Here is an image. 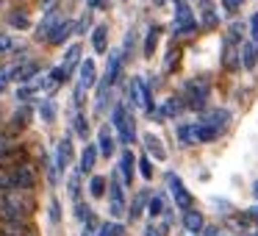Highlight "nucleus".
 I'll list each match as a JSON object with an SVG mask.
<instances>
[{"label": "nucleus", "mask_w": 258, "mask_h": 236, "mask_svg": "<svg viewBox=\"0 0 258 236\" xmlns=\"http://www.w3.org/2000/svg\"><path fill=\"white\" fill-rule=\"evenodd\" d=\"M156 42H158V31L150 28V31H147V39H145V56L147 58L153 56V50H156Z\"/></svg>", "instance_id": "23"}, {"label": "nucleus", "mask_w": 258, "mask_h": 236, "mask_svg": "<svg viewBox=\"0 0 258 236\" xmlns=\"http://www.w3.org/2000/svg\"><path fill=\"white\" fill-rule=\"evenodd\" d=\"M97 81V67L92 58H86V62H81V78H78V89H75V100H81V95H84V89H92Z\"/></svg>", "instance_id": "5"}, {"label": "nucleus", "mask_w": 258, "mask_h": 236, "mask_svg": "<svg viewBox=\"0 0 258 236\" xmlns=\"http://www.w3.org/2000/svg\"><path fill=\"white\" fill-rule=\"evenodd\" d=\"M250 36L258 42V14H252V20H250Z\"/></svg>", "instance_id": "37"}, {"label": "nucleus", "mask_w": 258, "mask_h": 236, "mask_svg": "<svg viewBox=\"0 0 258 236\" xmlns=\"http://www.w3.org/2000/svg\"><path fill=\"white\" fill-rule=\"evenodd\" d=\"M6 84H9V73H0V92L6 89Z\"/></svg>", "instance_id": "44"}, {"label": "nucleus", "mask_w": 258, "mask_h": 236, "mask_svg": "<svg viewBox=\"0 0 258 236\" xmlns=\"http://www.w3.org/2000/svg\"><path fill=\"white\" fill-rule=\"evenodd\" d=\"M111 123H114V128L119 131V142H122V145H131V142H134V136H136V131H134V117H128L125 106L114 108Z\"/></svg>", "instance_id": "2"}, {"label": "nucleus", "mask_w": 258, "mask_h": 236, "mask_svg": "<svg viewBox=\"0 0 258 236\" xmlns=\"http://www.w3.org/2000/svg\"><path fill=\"white\" fill-rule=\"evenodd\" d=\"M180 108H183V103H180L178 97H172V100H167V106H164V117H175V114H180Z\"/></svg>", "instance_id": "28"}, {"label": "nucleus", "mask_w": 258, "mask_h": 236, "mask_svg": "<svg viewBox=\"0 0 258 236\" xmlns=\"http://www.w3.org/2000/svg\"><path fill=\"white\" fill-rule=\"evenodd\" d=\"M25 120H28V108H23V111H17V114H14V128H23V125H25Z\"/></svg>", "instance_id": "34"}, {"label": "nucleus", "mask_w": 258, "mask_h": 236, "mask_svg": "<svg viewBox=\"0 0 258 236\" xmlns=\"http://www.w3.org/2000/svg\"><path fill=\"white\" fill-rule=\"evenodd\" d=\"M89 192H92V197H103L106 195V178H103V175H95V178L89 181Z\"/></svg>", "instance_id": "22"}, {"label": "nucleus", "mask_w": 258, "mask_h": 236, "mask_svg": "<svg viewBox=\"0 0 258 236\" xmlns=\"http://www.w3.org/2000/svg\"><path fill=\"white\" fill-rule=\"evenodd\" d=\"M108 211H111V217H125V195L117 175L111 178V186H108Z\"/></svg>", "instance_id": "4"}, {"label": "nucleus", "mask_w": 258, "mask_h": 236, "mask_svg": "<svg viewBox=\"0 0 258 236\" xmlns=\"http://www.w3.org/2000/svg\"><path fill=\"white\" fill-rule=\"evenodd\" d=\"M252 195H255V197H258V184H255V186H252Z\"/></svg>", "instance_id": "46"}, {"label": "nucleus", "mask_w": 258, "mask_h": 236, "mask_svg": "<svg viewBox=\"0 0 258 236\" xmlns=\"http://www.w3.org/2000/svg\"><path fill=\"white\" fill-rule=\"evenodd\" d=\"M95 158H97V145H86V147H84V153H81L78 172H81V175L92 172V167H95Z\"/></svg>", "instance_id": "10"}, {"label": "nucleus", "mask_w": 258, "mask_h": 236, "mask_svg": "<svg viewBox=\"0 0 258 236\" xmlns=\"http://www.w3.org/2000/svg\"><path fill=\"white\" fill-rule=\"evenodd\" d=\"M203 123H208V125H214L217 131H222L225 125H228V111H211L208 120H203Z\"/></svg>", "instance_id": "21"}, {"label": "nucleus", "mask_w": 258, "mask_h": 236, "mask_svg": "<svg viewBox=\"0 0 258 236\" xmlns=\"http://www.w3.org/2000/svg\"><path fill=\"white\" fill-rule=\"evenodd\" d=\"M222 6L228 9V12H236V9H239V3H236V0H222Z\"/></svg>", "instance_id": "43"}, {"label": "nucleus", "mask_w": 258, "mask_h": 236, "mask_svg": "<svg viewBox=\"0 0 258 236\" xmlns=\"http://www.w3.org/2000/svg\"><path fill=\"white\" fill-rule=\"evenodd\" d=\"M241 64H244L247 70L255 67V50H252V45H247L244 50H241Z\"/></svg>", "instance_id": "26"}, {"label": "nucleus", "mask_w": 258, "mask_h": 236, "mask_svg": "<svg viewBox=\"0 0 258 236\" xmlns=\"http://www.w3.org/2000/svg\"><path fill=\"white\" fill-rule=\"evenodd\" d=\"M75 131H78V136H84V139H86V134H89V125H86V117H84V114H75Z\"/></svg>", "instance_id": "29"}, {"label": "nucleus", "mask_w": 258, "mask_h": 236, "mask_svg": "<svg viewBox=\"0 0 258 236\" xmlns=\"http://www.w3.org/2000/svg\"><path fill=\"white\" fill-rule=\"evenodd\" d=\"M73 28H75V23H70V20H58V23L53 25L47 42H50V45H64V42H67V36L73 34Z\"/></svg>", "instance_id": "8"}, {"label": "nucleus", "mask_w": 258, "mask_h": 236, "mask_svg": "<svg viewBox=\"0 0 258 236\" xmlns=\"http://www.w3.org/2000/svg\"><path fill=\"white\" fill-rule=\"evenodd\" d=\"M84 236H95V230H86V233Z\"/></svg>", "instance_id": "47"}, {"label": "nucleus", "mask_w": 258, "mask_h": 236, "mask_svg": "<svg viewBox=\"0 0 258 236\" xmlns=\"http://www.w3.org/2000/svg\"><path fill=\"white\" fill-rule=\"evenodd\" d=\"M39 111H42V120H45V123H53V120H56V106H53V100H45Z\"/></svg>", "instance_id": "27"}, {"label": "nucleus", "mask_w": 258, "mask_h": 236, "mask_svg": "<svg viewBox=\"0 0 258 236\" xmlns=\"http://www.w3.org/2000/svg\"><path fill=\"white\" fill-rule=\"evenodd\" d=\"M75 217H78L81 222H84V219H89V217H92V214L86 211V206H78V211H75Z\"/></svg>", "instance_id": "41"}, {"label": "nucleus", "mask_w": 258, "mask_h": 236, "mask_svg": "<svg viewBox=\"0 0 258 236\" xmlns=\"http://www.w3.org/2000/svg\"><path fill=\"white\" fill-rule=\"evenodd\" d=\"M125 230H122V225H117V222H106V225H100V233L97 236H122Z\"/></svg>", "instance_id": "24"}, {"label": "nucleus", "mask_w": 258, "mask_h": 236, "mask_svg": "<svg viewBox=\"0 0 258 236\" xmlns=\"http://www.w3.org/2000/svg\"><path fill=\"white\" fill-rule=\"evenodd\" d=\"M134 167H136V158L131 150H122V156H119V172H122L125 184H134Z\"/></svg>", "instance_id": "9"}, {"label": "nucleus", "mask_w": 258, "mask_h": 236, "mask_svg": "<svg viewBox=\"0 0 258 236\" xmlns=\"http://www.w3.org/2000/svg\"><path fill=\"white\" fill-rule=\"evenodd\" d=\"M97 153H103V156L114 153V134L108 128H100V134H97Z\"/></svg>", "instance_id": "12"}, {"label": "nucleus", "mask_w": 258, "mask_h": 236, "mask_svg": "<svg viewBox=\"0 0 258 236\" xmlns=\"http://www.w3.org/2000/svg\"><path fill=\"white\" fill-rule=\"evenodd\" d=\"M6 50H12V39L9 36H0V53H6Z\"/></svg>", "instance_id": "40"}, {"label": "nucleus", "mask_w": 258, "mask_h": 236, "mask_svg": "<svg viewBox=\"0 0 258 236\" xmlns=\"http://www.w3.org/2000/svg\"><path fill=\"white\" fill-rule=\"evenodd\" d=\"M178 136H180L183 145H195V142H197V125H180Z\"/></svg>", "instance_id": "20"}, {"label": "nucleus", "mask_w": 258, "mask_h": 236, "mask_svg": "<svg viewBox=\"0 0 258 236\" xmlns=\"http://www.w3.org/2000/svg\"><path fill=\"white\" fill-rule=\"evenodd\" d=\"M31 92H34L31 86H23V89H17V100H28V97H31Z\"/></svg>", "instance_id": "38"}, {"label": "nucleus", "mask_w": 258, "mask_h": 236, "mask_svg": "<svg viewBox=\"0 0 258 236\" xmlns=\"http://www.w3.org/2000/svg\"><path fill=\"white\" fill-rule=\"evenodd\" d=\"M236 3H241V0H236Z\"/></svg>", "instance_id": "48"}, {"label": "nucleus", "mask_w": 258, "mask_h": 236, "mask_svg": "<svg viewBox=\"0 0 258 236\" xmlns=\"http://www.w3.org/2000/svg\"><path fill=\"white\" fill-rule=\"evenodd\" d=\"M206 97H208L206 81H189V84H186V103H189L191 108H200L203 103H206Z\"/></svg>", "instance_id": "7"}, {"label": "nucleus", "mask_w": 258, "mask_h": 236, "mask_svg": "<svg viewBox=\"0 0 258 236\" xmlns=\"http://www.w3.org/2000/svg\"><path fill=\"white\" fill-rule=\"evenodd\" d=\"M145 147H147V153H150L153 158H158V161H164V158H167V150L161 147V139H156L153 134L145 136Z\"/></svg>", "instance_id": "15"}, {"label": "nucleus", "mask_w": 258, "mask_h": 236, "mask_svg": "<svg viewBox=\"0 0 258 236\" xmlns=\"http://www.w3.org/2000/svg\"><path fill=\"white\" fill-rule=\"evenodd\" d=\"M167 184H169V192H172L175 206H178V208H183V211H189V208H191V203H195V197H191L189 192H186V186L180 184V178L169 175V178H167Z\"/></svg>", "instance_id": "6"}, {"label": "nucleus", "mask_w": 258, "mask_h": 236, "mask_svg": "<svg viewBox=\"0 0 258 236\" xmlns=\"http://www.w3.org/2000/svg\"><path fill=\"white\" fill-rule=\"evenodd\" d=\"M250 214H252V217H255V219H258V206H255V208H252V211H250Z\"/></svg>", "instance_id": "45"}, {"label": "nucleus", "mask_w": 258, "mask_h": 236, "mask_svg": "<svg viewBox=\"0 0 258 236\" xmlns=\"http://www.w3.org/2000/svg\"><path fill=\"white\" fill-rule=\"evenodd\" d=\"M119 70H122V53H111V56H108V70H106L108 86H111L114 81L119 78Z\"/></svg>", "instance_id": "13"}, {"label": "nucleus", "mask_w": 258, "mask_h": 236, "mask_svg": "<svg viewBox=\"0 0 258 236\" xmlns=\"http://www.w3.org/2000/svg\"><path fill=\"white\" fill-rule=\"evenodd\" d=\"M145 236H164V230H161V228H156V225H150V228L145 230Z\"/></svg>", "instance_id": "42"}, {"label": "nucleus", "mask_w": 258, "mask_h": 236, "mask_svg": "<svg viewBox=\"0 0 258 236\" xmlns=\"http://www.w3.org/2000/svg\"><path fill=\"white\" fill-rule=\"evenodd\" d=\"M78 195H81V178H78V175H73V178H70V197L78 200Z\"/></svg>", "instance_id": "30"}, {"label": "nucleus", "mask_w": 258, "mask_h": 236, "mask_svg": "<svg viewBox=\"0 0 258 236\" xmlns=\"http://www.w3.org/2000/svg\"><path fill=\"white\" fill-rule=\"evenodd\" d=\"M139 169H142V175H145L147 181H153V164H150V158H139Z\"/></svg>", "instance_id": "31"}, {"label": "nucleus", "mask_w": 258, "mask_h": 236, "mask_svg": "<svg viewBox=\"0 0 258 236\" xmlns=\"http://www.w3.org/2000/svg\"><path fill=\"white\" fill-rule=\"evenodd\" d=\"M217 134H219V131L214 128V125H208V123L197 125V142H214V139H217Z\"/></svg>", "instance_id": "19"}, {"label": "nucleus", "mask_w": 258, "mask_h": 236, "mask_svg": "<svg viewBox=\"0 0 258 236\" xmlns=\"http://www.w3.org/2000/svg\"><path fill=\"white\" fill-rule=\"evenodd\" d=\"M183 225H186V230H191V233H197V230H203V217L197 211H183Z\"/></svg>", "instance_id": "17"}, {"label": "nucleus", "mask_w": 258, "mask_h": 236, "mask_svg": "<svg viewBox=\"0 0 258 236\" xmlns=\"http://www.w3.org/2000/svg\"><path fill=\"white\" fill-rule=\"evenodd\" d=\"M56 6H58V0H42V12H45V14L56 12Z\"/></svg>", "instance_id": "36"}, {"label": "nucleus", "mask_w": 258, "mask_h": 236, "mask_svg": "<svg viewBox=\"0 0 258 236\" xmlns=\"http://www.w3.org/2000/svg\"><path fill=\"white\" fill-rule=\"evenodd\" d=\"M58 217H61V211H58V203L53 200L50 203V219H53V222H58Z\"/></svg>", "instance_id": "39"}, {"label": "nucleus", "mask_w": 258, "mask_h": 236, "mask_svg": "<svg viewBox=\"0 0 258 236\" xmlns=\"http://www.w3.org/2000/svg\"><path fill=\"white\" fill-rule=\"evenodd\" d=\"M142 203H145V197H136V203H134V208H131V219H136L142 214Z\"/></svg>", "instance_id": "35"}, {"label": "nucleus", "mask_w": 258, "mask_h": 236, "mask_svg": "<svg viewBox=\"0 0 258 236\" xmlns=\"http://www.w3.org/2000/svg\"><path fill=\"white\" fill-rule=\"evenodd\" d=\"M81 62V47L78 45H73V47H67V53H64V64L61 67L67 70V73H73V67Z\"/></svg>", "instance_id": "18"}, {"label": "nucleus", "mask_w": 258, "mask_h": 236, "mask_svg": "<svg viewBox=\"0 0 258 236\" xmlns=\"http://www.w3.org/2000/svg\"><path fill=\"white\" fill-rule=\"evenodd\" d=\"M25 236H31V233H25Z\"/></svg>", "instance_id": "49"}, {"label": "nucleus", "mask_w": 258, "mask_h": 236, "mask_svg": "<svg viewBox=\"0 0 258 236\" xmlns=\"http://www.w3.org/2000/svg\"><path fill=\"white\" fill-rule=\"evenodd\" d=\"M92 47H95V53L108 50V28L106 25H97V28L92 31Z\"/></svg>", "instance_id": "11"}, {"label": "nucleus", "mask_w": 258, "mask_h": 236, "mask_svg": "<svg viewBox=\"0 0 258 236\" xmlns=\"http://www.w3.org/2000/svg\"><path fill=\"white\" fill-rule=\"evenodd\" d=\"M214 23H217V14L211 12V6H206V9H203V25H208V28H211Z\"/></svg>", "instance_id": "33"}, {"label": "nucleus", "mask_w": 258, "mask_h": 236, "mask_svg": "<svg viewBox=\"0 0 258 236\" xmlns=\"http://www.w3.org/2000/svg\"><path fill=\"white\" fill-rule=\"evenodd\" d=\"M34 186H36L34 164H17L9 175L0 178V189H25V192H31Z\"/></svg>", "instance_id": "1"}, {"label": "nucleus", "mask_w": 258, "mask_h": 236, "mask_svg": "<svg viewBox=\"0 0 258 236\" xmlns=\"http://www.w3.org/2000/svg\"><path fill=\"white\" fill-rule=\"evenodd\" d=\"M9 23H12V28H28V14H23V12H14L12 17H9Z\"/></svg>", "instance_id": "25"}, {"label": "nucleus", "mask_w": 258, "mask_h": 236, "mask_svg": "<svg viewBox=\"0 0 258 236\" xmlns=\"http://www.w3.org/2000/svg\"><path fill=\"white\" fill-rule=\"evenodd\" d=\"M36 73H39V67H36L34 62H28V64H23V67H17V70H14V73L9 75V78H17L20 84H28V81L34 78Z\"/></svg>", "instance_id": "14"}, {"label": "nucleus", "mask_w": 258, "mask_h": 236, "mask_svg": "<svg viewBox=\"0 0 258 236\" xmlns=\"http://www.w3.org/2000/svg\"><path fill=\"white\" fill-rule=\"evenodd\" d=\"M58 23V17H56V12H50V14H45V20L39 23V28H36V36L39 39H47L50 36V31H53V25Z\"/></svg>", "instance_id": "16"}, {"label": "nucleus", "mask_w": 258, "mask_h": 236, "mask_svg": "<svg viewBox=\"0 0 258 236\" xmlns=\"http://www.w3.org/2000/svg\"><path fill=\"white\" fill-rule=\"evenodd\" d=\"M147 211H150V217H158V214L164 211V203H161V197H153V200H150V208H147Z\"/></svg>", "instance_id": "32"}, {"label": "nucleus", "mask_w": 258, "mask_h": 236, "mask_svg": "<svg viewBox=\"0 0 258 236\" xmlns=\"http://www.w3.org/2000/svg\"><path fill=\"white\" fill-rule=\"evenodd\" d=\"M195 28H197V20H195V14H191V9L186 6V3H178V6H175V34L186 36Z\"/></svg>", "instance_id": "3"}]
</instances>
